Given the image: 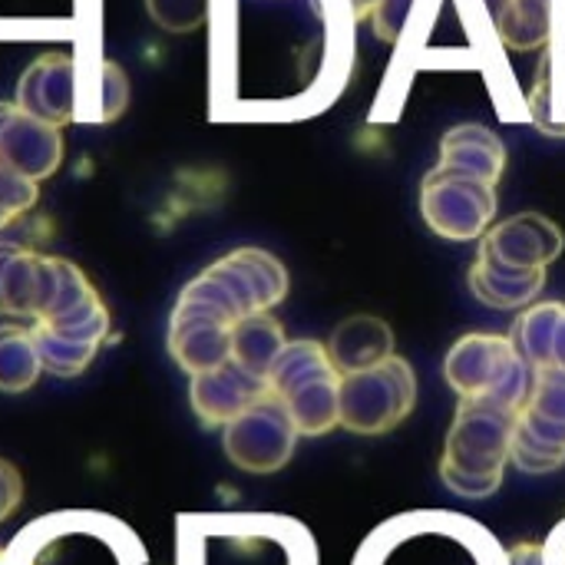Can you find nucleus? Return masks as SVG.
I'll list each match as a JSON object with an SVG mask.
<instances>
[{"instance_id":"obj_1","label":"nucleus","mask_w":565,"mask_h":565,"mask_svg":"<svg viewBox=\"0 0 565 565\" xmlns=\"http://www.w3.org/2000/svg\"><path fill=\"white\" fill-rule=\"evenodd\" d=\"M354 565H510V553L457 513H407L377 526Z\"/></svg>"},{"instance_id":"obj_2","label":"nucleus","mask_w":565,"mask_h":565,"mask_svg":"<svg viewBox=\"0 0 565 565\" xmlns=\"http://www.w3.org/2000/svg\"><path fill=\"white\" fill-rule=\"evenodd\" d=\"M516 414L520 411L497 401H460L440 460V477L457 497L487 500L500 490L513 450Z\"/></svg>"},{"instance_id":"obj_3","label":"nucleus","mask_w":565,"mask_h":565,"mask_svg":"<svg viewBox=\"0 0 565 565\" xmlns=\"http://www.w3.org/2000/svg\"><path fill=\"white\" fill-rule=\"evenodd\" d=\"M268 391L288 407L301 437H321L341 427V371L328 344L288 341L268 371Z\"/></svg>"},{"instance_id":"obj_4","label":"nucleus","mask_w":565,"mask_h":565,"mask_svg":"<svg viewBox=\"0 0 565 565\" xmlns=\"http://www.w3.org/2000/svg\"><path fill=\"white\" fill-rule=\"evenodd\" d=\"M447 381L460 401H497L513 411L530 394V364L503 334H467L447 354Z\"/></svg>"},{"instance_id":"obj_5","label":"nucleus","mask_w":565,"mask_h":565,"mask_svg":"<svg viewBox=\"0 0 565 565\" xmlns=\"http://www.w3.org/2000/svg\"><path fill=\"white\" fill-rule=\"evenodd\" d=\"M417 404L414 367L391 354L374 367L341 374V427L361 437H377L407 420Z\"/></svg>"},{"instance_id":"obj_6","label":"nucleus","mask_w":565,"mask_h":565,"mask_svg":"<svg viewBox=\"0 0 565 565\" xmlns=\"http://www.w3.org/2000/svg\"><path fill=\"white\" fill-rule=\"evenodd\" d=\"M185 288L218 305L235 321L268 311L288 295V271L285 265L262 248H235L215 265H209L199 278Z\"/></svg>"},{"instance_id":"obj_7","label":"nucleus","mask_w":565,"mask_h":565,"mask_svg":"<svg viewBox=\"0 0 565 565\" xmlns=\"http://www.w3.org/2000/svg\"><path fill=\"white\" fill-rule=\"evenodd\" d=\"M510 460L516 470L543 477L565 463V367H536L530 394L516 414Z\"/></svg>"},{"instance_id":"obj_8","label":"nucleus","mask_w":565,"mask_h":565,"mask_svg":"<svg viewBox=\"0 0 565 565\" xmlns=\"http://www.w3.org/2000/svg\"><path fill=\"white\" fill-rule=\"evenodd\" d=\"M420 212L440 238H480L497 218V185L450 166H434L420 189Z\"/></svg>"},{"instance_id":"obj_9","label":"nucleus","mask_w":565,"mask_h":565,"mask_svg":"<svg viewBox=\"0 0 565 565\" xmlns=\"http://www.w3.org/2000/svg\"><path fill=\"white\" fill-rule=\"evenodd\" d=\"M30 334L40 351L43 371H50L53 377H76L89 367V361L103 348L109 334V311L99 291L93 288L76 305L50 318H36L30 324Z\"/></svg>"},{"instance_id":"obj_10","label":"nucleus","mask_w":565,"mask_h":565,"mask_svg":"<svg viewBox=\"0 0 565 565\" xmlns=\"http://www.w3.org/2000/svg\"><path fill=\"white\" fill-rule=\"evenodd\" d=\"M298 427L288 414V407L268 391L252 407H245L232 424H225V454L228 460L255 477L281 470L298 444Z\"/></svg>"},{"instance_id":"obj_11","label":"nucleus","mask_w":565,"mask_h":565,"mask_svg":"<svg viewBox=\"0 0 565 565\" xmlns=\"http://www.w3.org/2000/svg\"><path fill=\"white\" fill-rule=\"evenodd\" d=\"M238 321L225 315L209 298L182 288L179 305L169 321V351L175 364L189 374L212 371L228 361L232 354V328Z\"/></svg>"},{"instance_id":"obj_12","label":"nucleus","mask_w":565,"mask_h":565,"mask_svg":"<svg viewBox=\"0 0 565 565\" xmlns=\"http://www.w3.org/2000/svg\"><path fill=\"white\" fill-rule=\"evenodd\" d=\"M60 262L33 245L0 242V315L36 321L60 288Z\"/></svg>"},{"instance_id":"obj_13","label":"nucleus","mask_w":565,"mask_h":565,"mask_svg":"<svg viewBox=\"0 0 565 565\" xmlns=\"http://www.w3.org/2000/svg\"><path fill=\"white\" fill-rule=\"evenodd\" d=\"M563 232L556 222L536 212H523L513 218H503L483 232L480 242V258L513 268V271H543L563 255Z\"/></svg>"},{"instance_id":"obj_14","label":"nucleus","mask_w":565,"mask_h":565,"mask_svg":"<svg viewBox=\"0 0 565 565\" xmlns=\"http://www.w3.org/2000/svg\"><path fill=\"white\" fill-rule=\"evenodd\" d=\"M13 103L43 122H53V126L73 122L76 109H79V66H76V60L70 53L36 56L23 70Z\"/></svg>"},{"instance_id":"obj_15","label":"nucleus","mask_w":565,"mask_h":565,"mask_svg":"<svg viewBox=\"0 0 565 565\" xmlns=\"http://www.w3.org/2000/svg\"><path fill=\"white\" fill-rule=\"evenodd\" d=\"M0 162L33 182L53 175L63 162L60 126L30 116L17 103H0Z\"/></svg>"},{"instance_id":"obj_16","label":"nucleus","mask_w":565,"mask_h":565,"mask_svg":"<svg viewBox=\"0 0 565 565\" xmlns=\"http://www.w3.org/2000/svg\"><path fill=\"white\" fill-rule=\"evenodd\" d=\"M265 394H268V381L252 377L235 361H225L202 374H192V384H189L192 411L205 427L232 424L245 407H252Z\"/></svg>"},{"instance_id":"obj_17","label":"nucleus","mask_w":565,"mask_h":565,"mask_svg":"<svg viewBox=\"0 0 565 565\" xmlns=\"http://www.w3.org/2000/svg\"><path fill=\"white\" fill-rule=\"evenodd\" d=\"M510 341L516 344L520 358L536 367H565V305L543 301L530 311H523L510 331Z\"/></svg>"},{"instance_id":"obj_18","label":"nucleus","mask_w":565,"mask_h":565,"mask_svg":"<svg viewBox=\"0 0 565 565\" xmlns=\"http://www.w3.org/2000/svg\"><path fill=\"white\" fill-rule=\"evenodd\" d=\"M328 354L341 374L374 367L394 354V331L374 315H354L334 328L328 341Z\"/></svg>"},{"instance_id":"obj_19","label":"nucleus","mask_w":565,"mask_h":565,"mask_svg":"<svg viewBox=\"0 0 565 565\" xmlns=\"http://www.w3.org/2000/svg\"><path fill=\"white\" fill-rule=\"evenodd\" d=\"M437 166H450V169L480 175V179L497 185L503 175V166H507V149L487 126L467 122V126H457L444 136Z\"/></svg>"},{"instance_id":"obj_20","label":"nucleus","mask_w":565,"mask_h":565,"mask_svg":"<svg viewBox=\"0 0 565 565\" xmlns=\"http://www.w3.org/2000/svg\"><path fill=\"white\" fill-rule=\"evenodd\" d=\"M288 338L278 318H271L268 311L248 315L232 328V354L228 361H235L242 371H248L252 377L268 381L271 364L278 361V354L285 351Z\"/></svg>"},{"instance_id":"obj_21","label":"nucleus","mask_w":565,"mask_h":565,"mask_svg":"<svg viewBox=\"0 0 565 565\" xmlns=\"http://www.w3.org/2000/svg\"><path fill=\"white\" fill-rule=\"evenodd\" d=\"M546 285V268L543 271H513V268H500L487 258L477 255L473 268H470V291L500 311H513L530 305Z\"/></svg>"},{"instance_id":"obj_22","label":"nucleus","mask_w":565,"mask_h":565,"mask_svg":"<svg viewBox=\"0 0 565 565\" xmlns=\"http://www.w3.org/2000/svg\"><path fill=\"white\" fill-rule=\"evenodd\" d=\"M40 371H43V361H40L30 328L0 324V391L23 394L36 384Z\"/></svg>"},{"instance_id":"obj_23","label":"nucleus","mask_w":565,"mask_h":565,"mask_svg":"<svg viewBox=\"0 0 565 565\" xmlns=\"http://www.w3.org/2000/svg\"><path fill=\"white\" fill-rule=\"evenodd\" d=\"M129 103V79L126 73L109 63V60H99L96 70H93V83L83 86L79 83V109H76V119H86V122H113Z\"/></svg>"},{"instance_id":"obj_24","label":"nucleus","mask_w":565,"mask_h":565,"mask_svg":"<svg viewBox=\"0 0 565 565\" xmlns=\"http://www.w3.org/2000/svg\"><path fill=\"white\" fill-rule=\"evenodd\" d=\"M36 205V182L0 162V232Z\"/></svg>"},{"instance_id":"obj_25","label":"nucleus","mask_w":565,"mask_h":565,"mask_svg":"<svg viewBox=\"0 0 565 565\" xmlns=\"http://www.w3.org/2000/svg\"><path fill=\"white\" fill-rule=\"evenodd\" d=\"M146 7H149V17L162 30L189 33V30H195L209 17L212 0H146Z\"/></svg>"},{"instance_id":"obj_26","label":"nucleus","mask_w":565,"mask_h":565,"mask_svg":"<svg viewBox=\"0 0 565 565\" xmlns=\"http://www.w3.org/2000/svg\"><path fill=\"white\" fill-rule=\"evenodd\" d=\"M20 497H23V480H20L17 467L0 460V523L17 510Z\"/></svg>"},{"instance_id":"obj_27","label":"nucleus","mask_w":565,"mask_h":565,"mask_svg":"<svg viewBox=\"0 0 565 565\" xmlns=\"http://www.w3.org/2000/svg\"><path fill=\"white\" fill-rule=\"evenodd\" d=\"M510 565H543V559H540V546H533V543L516 546V550L510 553Z\"/></svg>"}]
</instances>
